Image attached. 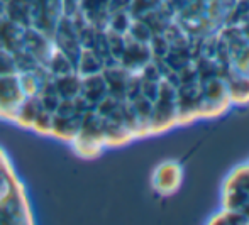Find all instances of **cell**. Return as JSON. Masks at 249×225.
Returning <instances> with one entry per match:
<instances>
[{"label": "cell", "instance_id": "6da1fadb", "mask_svg": "<svg viewBox=\"0 0 249 225\" xmlns=\"http://www.w3.org/2000/svg\"><path fill=\"white\" fill-rule=\"evenodd\" d=\"M175 0H0V124L83 161L178 122Z\"/></svg>", "mask_w": 249, "mask_h": 225}, {"label": "cell", "instance_id": "7a4b0ae2", "mask_svg": "<svg viewBox=\"0 0 249 225\" xmlns=\"http://www.w3.org/2000/svg\"><path fill=\"white\" fill-rule=\"evenodd\" d=\"M36 213L14 159L0 146V225H33Z\"/></svg>", "mask_w": 249, "mask_h": 225}, {"label": "cell", "instance_id": "3957f363", "mask_svg": "<svg viewBox=\"0 0 249 225\" xmlns=\"http://www.w3.org/2000/svg\"><path fill=\"white\" fill-rule=\"evenodd\" d=\"M151 183H153V188L161 195L175 193V190H178L181 183V168L175 161H166L154 170Z\"/></svg>", "mask_w": 249, "mask_h": 225}]
</instances>
